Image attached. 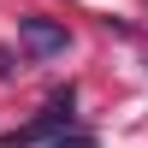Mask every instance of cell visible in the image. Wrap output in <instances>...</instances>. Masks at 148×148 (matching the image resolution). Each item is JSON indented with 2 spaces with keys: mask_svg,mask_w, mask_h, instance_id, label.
<instances>
[{
  "mask_svg": "<svg viewBox=\"0 0 148 148\" xmlns=\"http://www.w3.org/2000/svg\"><path fill=\"white\" fill-rule=\"evenodd\" d=\"M18 42H24V53H30V59H53V53H65V47H71V36H65V24L30 12V18H18Z\"/></svg>",
  "mask_w": 148,
  "mask_h": 148,
  "instance_id": "7a4b0ae2",
  "label": "cell"
},
{
  "mask_svg": "<svg viewBox=\"0 0 148 148\" xmlns=\"http://www.w3.org/2000/svg\"><path fill=\"white\" fill-rule=\"evenodd\" d=\"M6 77H12V53L0 47V83H6Z\"/></svg>",
  "mask_w": 148,
  "mask_h": 148,
  "instance_id": "277c9868",
  "label": "cell"
},
{
  "mask_svg": "<svg viewBox=\"0 0 148 148\" xmlns=\"http://www.w3.org/2000/svg\"><path fill=\"white\" fill-rule=\"evenodd\" d=\"M47 148H101L95 136H59V142H47Z\"/></svg>",
  "mask_w": 148,
  "mask_h": 148,
  "instance_id": "3957f363",
  "label": "cell"
},
{
  "mask_svg": "<svg viewBox=\"0 0 148 148\" xmlns=\"http://www.w3.org/2000/svg\"><path fill=\"white\" fill-rule=\"evenodd\" d=\"M71 107H77V95H71V89H59L53 101H47L42 113L30 119V125H18V130H0V148H36V142L59 136V130L71 125Z\"/></svg>",
  "mask_w": 148,
  "mask_h": 148,
  "instance_id": "6da1fadb",
  "label": "cell"
}]
</instances>
